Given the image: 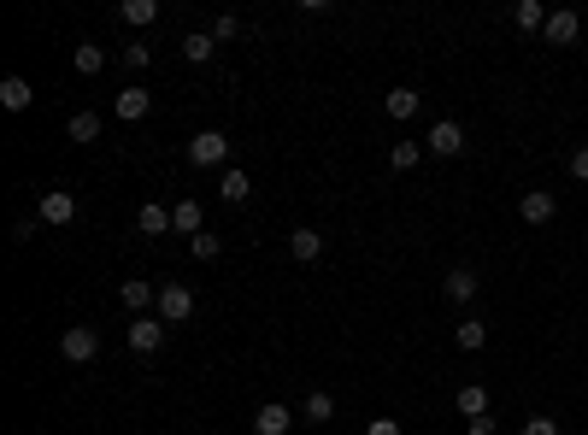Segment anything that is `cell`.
Wrapping results in <instances>:
<instances>
[{
	"instance_id": "19",
	"label": "cell",
	"mask_w": 588,
	"mask_h": 435,
	"mask_svg": "<svg viewBox=\"0 0 588 435\" xmlns=\"http://www.w3.org/2000/svg\"><path fill=\"white\" fill-rule=\"evenodd\" d=\"M418 106H424L418 89H389V101H383V112H389V118H412Z\"/></svg>"
},
{
	"instance_id": "13",
	"label": "cell",
	"mask_w": 588,
	"mask_h": 435,
	"mask_svg": "<svg viewBox=\"0 0 588 435\" xmlns=\"http://www.w3.org/2000/svg\"><path fill=\"white\" fill-rule=\"evenodd\" d=\"M135 230H142V235H171V206H154V201H147L142 213H135Z\"/></svg>"
},
{
	"instance_id": "16",
	"label": "cell",
	"mask_w": 588,
	"mask_h": 435,
	"mask_svg": "<svg viewBox=\"0 0 588 435\" xmlns=\"http://www.w3.org/2000/svg\"><path fill=\"white\" fill-rule=\"evenodd\" d=\"M289 253L300 259V265H312V259L324 253V235H318V230H294V235H289Z\"/></svg>"
},
{
	"instance_id": "21",
	"label": "cell",
	"mask_w": 588,
	"mask_h": 435,
	"mask_svg": "<svg viewBox=\"0 0 588 435\" xmlns=\"http://www.w3.org/2000/svg\"><path fill=\"white\" fill-rule=\"evenodd\" d=\"M512 18H518V30H542V24H547V6H542V0H518V6H512Z\"/></svg>"
},
{
	"instance_id": "15",
	"label": "cell",
	"mask_w": 588,
	"mask_h": 435,
	"mask_svg": "<svg viewBox=\"0 0 588 435\" xmlns=\"http://www.w3.org/2000/svg\"><path fill=\"white\" fill-rule=\"evenodd\" d=\"M30 101H35V89L24 77H6V83H0V106H6V112H24Z\"/></svg>"
},
{
	"instance_id": "30",
	"label": "cell",
	"mask_w": 588,
	"mask_h": 435,
	"mask_svg": "<svg viewBox=\"0 0 588 435\" xmlns=\"http://www.w3.org/2000/svg\"><path fill=\"white\" fill-rule=\"evenodd\" d=\"M523 435H559V424H553V418H542V412H535V418H523Z\"/></svg>"
},
{
	"instance_id": "33",
	"label": "cell",
	"mask_w": 588,
	"mask_h": 435,
	"mask_svg": "<svg viewBox=\"0 0 588 435\" xmlns=\"http://www.w3.org/2000/svg\"><path fill=\"white\" fill-rule=\"evenodd\" d=\"M365 435H400V424H394V418H371Z\"/></svg>"
},
{
	"instance_id": "31",
	"label": "cell",
	"mask_w": 588,
	"mask_h": 435,
	"mask_svg": "<svg viewBox=\"0 0 588 435\" xmlns=\"http://www.w3.org/2000/svg\"><path fill=\"white\" fill-rule=\"evenodd\" d=\"M124 65L142 71V65H147V47H142V42H130V47H124Z\"/></svg>"
},
{
	"instance_id": "4",
	"label": "cell",
	"mask_w": 588,
	"mask_h": 435,
	"mask_svg": "<svg viewBox=\"0 0 588 435\" xmlns=\"http://www.w3.org/2000/svg\"><path fill=\"white\" fill-rule=\"evenodd\" d=\"M224 153H230L224 130H200L194 142H189V159H194V165H224Z\"/></svg>"
},
{
	"instance_id": "12",
	"label": "cell",
	"mask_w": 588,
	"mask_h": 435,
	"mask_svg": "<svg viewBox=\"0 0 588 435\" xmlns=\"http://www.w3.org/2000/svg\"><path fill=\"white\" fill-rule=\"evenodd\" d=\"M212 54H218V42H212V30H189V35H183V59H189V65H206Z\"/></svg>"
},
{
	"instance_id": "6",
	"label": "cell",
	"mask_w": 588,
	"mask_h": 435,
	"mask_svg": "<svg viewBox=\"0 0 588 435\" xmlns=\"http://www.w3.org/2000/svg\"><path fill=\"white\" fill-rule=\"evenodd\" d=\"M577 30H583L577 12H547V24H542V35H547L553 47H571V42H577Z\"/></svg>"
},
{
	"instance_id": "7",
	"label": "cell",
	"mask_w": 588,
	"mask_h": 435,
	"mask_svg": "<svg viewBox=\"0 0 588 435\" xmlns=\"http://www.w3.org/2000/svg\"><path fill=\"white\" fill-rule=\"evenodd\" d=\"M147 106H154V94H147V89H135V83H130V89H124V94H112V112H118L124 124L147 118Z\"/></svg>"
},
{
	"instance_id": "14",
	"label": "cell",
	"mask_w": 588,
	"mask_h": 435,
	"mask_svg": "<svg viewBox=\"0 0 588 435\" xmlns=\"http://www.w3.org/2000/svg\"><path fill=\"white\" fill-rule=\"evenodd\" d=\"M200 223H206V213H200V201H177V206H171V230H183V235H200Z\"/></svg>"
},
{
	"instance_id": "2",
	"label": "cell",
	"mask_w": 588,
	"mask_h": 435,
	"mask_svg": "<svg viewBox=\"0 0 588 435\" xmlns=\"http://www.w3.org/2000/svg\"><path fill=\"white\" fill-rule=\"evenodd\" d=\"M59 353H65L71 365H89V359L100 353V335H95L89 324H77V330H65V335H59Z\"/></svg>"
},
{
	"instance_id": "10",
	"label": "cell",
	"mask_w": 588,
	"mask_h": 435,
	"mask_svg": "<svg viewBox=\"0 0 588 435\" xmlns=\"http://www.w3.org/2000/svg\"><path fill=\"white\" fill-rule=\"evenodd\" d=\"M254 430H259V435H289V430H294L289 406H277V400H271V406H259V412H254Z\"/></svg>"
},
{
	"instance_id": "26",
	"label": "cell",
	"mask_w": 588,
	"mask_h": 435,
	"mask_svg": "<svg viewBox=\"0 0 588 435\" xmlns=\"http://www.w3.org/2000/svg\"><path fill=\"white\" fill-rule=\"evenodd\" d=\"M483 341H489V324H483V318H465V324H459V347H465V353H477Z\"/></svg>"
},
{
	"instance_id": "5",
	"label": "cell",
	"mask_w": 588,
	"mask_h": 435,
	"mask_svg": "<svg viewBox=\"0 0 588 435\" xmlns=\"http://www.w3.org/2000/svg\"><path fill=\"white\" fill-rule=\"evenodd\" d=\"M430 153H442V159H453V153H465V130H459L453 118H442V124H430Z\"/></svg>"
},
{
	"instance_id": "25",
	"label": "cell",
	"mask_w": 588,
	"mask_h": 435,
	"mask_svg": "<svg viewBox=\"0 0 588 435\" xmlns=\"http://www.w3.org/2000/svg\"><path fill=\"white\" fill-rule=\"evenodd\" d=\"M218 194H224V201H247V194H254V183H247V171H224Z\"/></svg>"
},
{
	"instance_id": "24",
	"label": "cell",
	"mask_w": 588,
	"mask_h": 435,
	"mask_svg": "<svg viewBox=\"0 0 588 435\" xmlns=\"http://www.w3.org/2000/svg\"><path fill=\"white\" fill-rule=\"evenodd\" d=\"M71 65H77V71H83V77H100V65H106V54H100V47H95V42H83V47H77V54H71Z\"/></svg>"
},
{
	"instance_id": "17",
	"label": "cell",
	"mask_w": 588,
	"mask_h": 435,
	"mask_svg": "<svg viewBox=\"0 0 588 435\" xmlns=\"http://www.w3.org/2000/svg\"><path fill=\"white\" fill-rule=\"evenodd\" d=\"M118 18L130 24V30H142V24H154V18H159V0H124Z\"/></svg>"
},
{
	"instance_id": "11",
	"label": "cell",
	"mask_w": 588,
	"mask_h": 435,
	"mask_svg": "<svg viewBox=\"0 0 588 435\" xmlns=\"http://www.w3.org/2000/svg\"><path fill=\"white\" fill-rule=\"evenodd\" d=\"M483 412H489V389H483V382H459V418L471 424V418H483Z\"/></svg>"
},
{
	"instance_id": "20",
	"label": "cell",
	"mask_w": 588,
	"mask_h": 435,
	"mask_svg": "<svg viewBox=\"0 0 588 435\" xmlns=\"http://www.w3.org/2000/svg\"><path fill=\"white\" fill-rule=\"evenodd\" d=\"M118 301L130 306L135 318H142V312H147V301H159V289H147V282H124V289H118Z\"/></svg>"
},
{
	"instance_id": "34",
	"label": "cell",
	"mask_w": 588,
	"mask_h": 435,
	"mask_svg": "<svg viewBox=\"0 0 588 435\" xmlns=\"http://www.w3.org/2000/svg\"><path fill=\"white\" fill-rule=\"evenodd\" d=\"M465 430H471V435H494V418H489V412H483V418H471V424H465Z\"/></svg>"
},
{
	"instance_id": "1",
	"label": "cell",
	"mask_w": 588,
	"mask_h": 435,
	"mask_svg": "<svg viewBox=\"0 0 588 435\" xmlns=\"http://www.w3.org/2000/svg\"><path fill=\"white\" fill-rule=\"evenodd\" d=\"M154 306H159V318H165V324H189V318H194V294L183 289V282H165Z\"/></svg>"
},
{
	"instance_id": "32",
	"label": "cell",
	"mask_w": 588,
	"mask_h": 435,
	"mask_svg": "<svg viewBox=\"0 0 588 435\" xmlns=\"http://www.w3.org/2000/svg\"><path fill=\"white\" fill-rule=\"evenodd\" d=\"M571 177L588 183V147H577V153H571Z\"/></svg>"
},
{
	"instance_id": "22",
	"label": "cell",
	"mask_w": 588,
	"mask_h": 435,
	"mask_svg": "<svg viewBox=\"0 0 588 435\" xmlns=\"http://www.w3.org/2000/svg\"><path fill=\"white\" fill-rule=\"evenodd\" d=\"M65 130H71V142H95V135H100V118H95L89 106H83V112H71Z\"/></svg>"
},
{
	"instance_id": "28",
	"label": "cell",
	"mask_w": 588,
	"mask_h": 435,
	"mask_svg": "<svg viewBox=\"0 0 588 435\" xmlns=\"http://www.w3.org/2000/svg\"><path fill=\"white\" fill-rule=\"evenodd\" d=\"M235 35H242V24H235L230 12H224V18H212V42H218V47H224V42H235Z\"/></svg>"
},
{
	"instance_id": "18",
	"label": "cell",
	"mask_w": 588,
	"mask_h": 435,
	"mask_svg": "<svg viewBox=\"0 0 588 435\" xmlns=\"http://www.w3.org/2000/svg\"><path fill=\"white\" fill-rule=\"evenodd\" d=\"M442 294H447V301H453V306H465V301H471V294H477V277H471V271H447V282H442Z\"/></svg>"
},
{
	"instance_id": "27",
	"label": "cell",
	"mask_w": 588,
	"mask_h": 435,
	"mask_svg": "<svg viewBox=\"0 0 588 435\" xmlns=\"http://www.w3.org/2000/svg\"><path fill=\"white\" fill-rule=\"evenodd\" d=\"M418 159H424V147H418V142H394L389 165H394V171H412V165H418Z\"/></svg>"
},
{
	"instance_id": "8",
	"label": "cell",
	"mask_w": 588,
	"mask_h": 435,
	"mask_svg": "<svg viewBox=\"0 0 588 435\" xmlns=\"http://www.w3.org/2000/svg\"><path fill=\"white\" fill-rule=\"evenodd\" d=\"M71 218H77V194L47 189V194H42V223H71Z\"/></svg>"
},
{
	"instance_id": "9",
	"label": "cell",
	"mask_w": 588,
	"mask_h": 435,
	"mask_svg": "<svg viewBox=\"0 0 588 435\" xmlns=\"http://www.w3.org/2000/svg\"><path fill=\"white\" fill-rule=\"evenodd\" d=\"M518 213H523V223H547V218L559 213L553 189H530V194H523V206H518Z\"/></svg>"
},
{
	"instance_id": "29",
	"label": "cell",
	"mask_w": 588,
	"mask_h": 435,
	"mask_svg": "<svg viewBox=\"0 0 588 435\" xmlns=\"http://www.w3.org/2000/svg\"><path fill=\"white\" fill-rule=\"evenodd\" d=\"M189 247H194V259H218V253H224V242H218V235H206V230H200Z\"/></svg>"
},
{
	"instance_id": "23",
	"label": "cell",
	"mask_w": 588,
	"mask_h": 435,
	"mask_svg": "<svg viewBox=\"0 0 588 435\" xmlns=\"http://www.w3.org/2000/svg\"><path fill=\"white\" fill-rule=\"evenodd\" d=\"M306 418H312V424H330V418H335V394L312 389V394H306Z\"/></svg>"
},
{
	"instance_id": "3",
	"label": "cell",
	"mask_w": 588,
	"mask_h": 435,
	"mask_svg": "<svg viewBox=\"0 0 588 435\" xmlns=\"http://www.w3.org/2000/svg\"><path fill=\"white\" fill-rule=\"evenodd\" d=\"M165 330H171L165 318H147V312H142V318H135V324H130V347H135V353H159V341H165Z\"/></svg>"
}]
</instances>
